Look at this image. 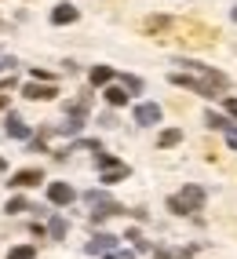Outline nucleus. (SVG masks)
I'll list each match as a JSON object with an SVG mask.
<instances>
[{
	"label": "nucleus",
	"mask_w": 237,
	"mask_h": 259,
	"mask_svg": "<svg viewBox=\"0 0 237 259\" xmlns=\"http://www.w3.org/2000/svg\"><path fill=\"white\" fill-rule=\"evenodd\" d=\"M33 255H37V248H33V245H19V248L8 252V259H33Z\"/></svg>",
	"instance_id": "nucleus-15"
},
{
	"label": "nucleus",
	"mask_w": 237,
	"mask_h": 259,
	"mask_svg": "<svg viewBox=\"0 0 237 259\" xmlns=\"http://www.w3.org/2000/svg\"><path fill=\"white\" fill-rule=\"evenodd\" d=\"M77 15H80V11H77L73 4H59V8L52 11V22H55V26H70V22H77Z\"/></svg>",
	"instance_id": "nucleus-9"
},
{
	"label": "nucleus",
	"mask_w": 237,
	"mask_h": 259,
	"mask_svg": "<svg viewBox=\"0 0 237 259\" xmlns=\"http://www.w3.org/2000/svg\"><path fill=\"white\" fill-rule=\"evenodd\" d=\"M77 194H73V186L70 183H52V186H48V201H52V204H70Z\"/></svg>",
	"instance_id": "nucleus-5"
},
{
	"label": "nucleus",
	"mask_w": 237,
	"mask_h": 259,
	"mask_svg": "<svg viewBox=\"0 0 237 259\" xmlns=\"http://www.w3.org/2000/svg\"><path fill=\"white\" fill-rule=\"evenodd\" d=\"M179 201H182V204H186L190 212H197L201 204H205V190H201V186H186L182 194H179Z\"/></svg>",
	"instance_id": "nucleus-7"
},
{
	"label": "nucleus",
	"mask_w": 237,
	"mask_h": 259,
	"mask_svg": "<svg viewBox=\"0 0 237 259\" xmlns=\"http://www.w3.org/2000/svg\"><path fill=\"white\" fill-rule=\"evenodd\" d=\"M146 29H150V33H157V29L164 33V29H168V19H164V15H150V19H146Z\"/></svg>",
	"instance_id": "nucleus-16"
},
{
	"label": "nucleus",
	"mask_w": 237,
	"mask_h": 259,
	"mask_svg": "<svg viewBox=\"0 0 237 259\" xmlns=\"http://www.w3.org/2000/svg\"><path fill=\"white\" fill-rule=\"evenodd\" d=\"M230 15H233V22H237V8H233V11H230Z\"/></svg>",
	"instance_id": "nucleus-28"
},
{
	"label": "nucleus",
	"mask_w": 237,
	"mask_h": 259,
	"mask_svg": "<svg viewBox=\"0 0 237 259\" xmlns=\"http://www.w3.org/2000/svg\"><path fill=\"white\" fill-rule=\"evenodd\" d=\"M106 102H110V106H124V102H128V88L110 84V88H106Z\"/></svg>",
	"instance_id": "nucleus-11"
},
{
	"label": "nucleus",
	"mask_w": 237,
	"mask_h": 259,
	"mask_svg": "<svg viewBox=\"0 0 237 259\" xmlns=\"http://www.w3.org/2000/svg\"><path fill=\"white\" fill-rule=\"evenodd\" d=\"M161 120V106L157 102H139V106H135V124H157Z\"/></svg>",
	"instance_id": "nucleus-4"
},
{
	"label": "nucleus",
	"mask_w": 237,
	"mask_h": 259,
	"mask_svg": "<svg viewBox=\"0 0 237 259\" xmlns=\"http://www.w3.org/2000/svg\"><path fill=\"white\" fill-rule=\"evenodd\" d=\"M121 179H128V164L117 161L113 168H103V183H121Z\"/></svg>",
	"instance_id": "nucleus-12"
},
{
	"label": "nucleus",
	"mask_w": 237,
	"mask_h": 259,
	"mask_svg": "<svg viewBox=\"0 0 237 259\" xmlns=\"http://www.w3.org/2000/svg\"><path fill=\"white\" fill-rule=\"evenodd\" d=\"M22 95L33 99V102H37V99L48 102V99H55V95H59V88H55V84H44V80H29L26 88H22Z\"/></svg>",
	"instance_id": "nucleus-2"
},
{
	"label": "nucleus",
	"mask_w": 237,
	"mask_h": 259,
	"mask_svg": "<svg viewBox=\"0 0 237 259\" xmlns=\"http://www.w3.org/2000/svg\"><path fill=\"white\" fill-rule=\"evenodd\" d=\"M113 245H117L113 234H95V237L88 241V252H91V255H103V252H113Z\"/></svg>",
	"instance_id": "nucleus-6"
},
{
	"label": "nucleus",
	"mask_w": 237,
	"mask_h": 259,
	"mask_svg": "<svg viewBox=\"0 0 237 259\" xmlns=\"http://www.w3.org/2000/svg\"><path fill=\"white\" fill-rule=\"evenodd\" d=\"M110 80H113L110 66H95V70H91V84H95V88H103V84H110Z\"/></svg>",
	"instance_id": "nucleus-13"
},
{
	"label": "nucleus",
	"mask_w": 237,
	"mask_h": 259,
	"mask_svg": "<svg viewBox=\"0 0 237 259\" xmlns=\"http://www.w3.org/2000/svg\"><path fill=\"white\" fill-rule=\"evenodd\" d=\"M179 143H182V132H179V128L161 132V139H157V146H164V150H168V146H179Z\"/></svg>",
	"instance_id": "nucleus-14"
},
{
	"label": "nucleus",
	"mask_w": 237,
	"mask_h": 259,
	"mask_svg": "<svg viewBox=\"0 0 237 259\" xmlns=\"http://www.w3.org/2000/svg\"><path fill=\"white\" fill-rule=\"evenodd\" d=\"M95 161H99V168H113V164H117V157H110V153H99Z\"/></svg>",
	"instance_id": "nucleus-22"
},
{
	"label": "nucleus",
	"mask_w": 237,
	"mask_h": 259,
	"mask_svg": "<svg viewBox=\"0 0 237 259\" xmlns=\"http://www.w3.org/2000/svg\"><path fill=\"white\" fill-rule=\"evenodd\" d=\"M37 183H44V171H40V168H22V171H15V176H11L8 186L26 190V186H37Z\"/></svg>",
	"instance_id": "nucleus-3"
},
{
	"label": "nucleus",
	"mask_w": 237,
	"mask_h": 259,
	"mask_svg": "<svg viewBox=\"0 0 237 259\" xmlns=\"http://www.w3.org/2000/svg\"><path fill=\"white\" fill-rule=\"evenodd\" d=\"M223 135H226V143L237 150V128H230V124H226V128H223Z\"/></svg>",
	"instance_id": "nucleus-23"
},
{
	"label": "nucleus",
	"mask_w": 237,
	"mask_h": 259,
	"mask_svg": "<svg viewBox=\"0 0 237 259\" xmlns=\"http://www.w3.org/2000/svg\"><path fill=\"white\" fill-rule=\"evenodd\" d=\"M4 212H11V215H15V212H29V201H26V197H11Z\"/></svg>",
	"instance_id": "nucleus-19"
},
{
	"label": "nucleus",
	"mask_w": 237,
	"mask_h": 259,
	"mask_svg": "<svg viewBox=\"0 0 237 259\" xmlns=\"http://www.w3.org/2000/svg\"><path fill=\"white\" fill-rule=\"evenodd\" d=\"M4 106H8V95H0V110H4Z\"/></svg>",
	"instance_id": "nucleus-26"
},
{
	"label": "nucleus",
	"mask_w": 237,
	"mask_h": 259,
	"mask_svg": "<svg viewBox=\"0 0 237 259\" xmlns=\"http://www.w3.org/2000/svg\"><path fill=\"white\" fill-rule=\"evenodd\" d=\"M124 88L128 92H143V80L139 77H124Z\"/></svg>",
	"instance_id": "nucleus-21"
},
{
	"label": "nucleus",
	"mask_w": 237,
	"mask_h": 259,
	"mask_svg": "<svg viewBox=\"0 0 237 259\" xmlns=\"http://www.w3.org/2000/svg\"><path fill=\"white\" fill-rule=\"evenodd\" d=\"M205 120H208V128H219V132H223V128L230 124V120H226V117H219L215 110H208V113H205Z\"/></svg>",
	"instance_id": "nucleus-18"
},
{
	"label": "nucleus",
	"mask_w": 237,
	"mask_h": 259,
	"mask_svg": "<svg viewBox=\"0 0 237 259\" xmlns=\"http://www.w3.org/2000/svg\"><path fill=\"white\" fill-rule=\"evenodd\" d=\"M80 128H84V117H70V120H66V124H62L59 132H62V135H77Z\"/></svg>",
	"instance_id": "nucleus-17"
},
{
	"label": "nucleus",
	"mask_w": 237,
	"mask_h": 259,
	"mask_svg": "<svg viewBox=\"0 0 237 259\" xmlns=\"http://www.w3.org/2000/svg\"><path fill=\"white\" fill-rule=\"evenodd\" d=\"M172 84H179V88L194 92V95H205V99H215V95H219L208 80H197V77H190V73H172Z\"/></svg>",
	"instance_id": "nucleus-1"
},
{
	"label": "nucleus",
	"mask_w": 237,
	"mask_h": 259,
	"mask_svg": "<svg viewBox=\"0 0 237 259\" xmlns=\"http://www.w3.org/2000/svg\"><path fill=\"white\" fill-rule=\"evenodd\" d=\"M66 230H70V223H66L62 215H52V223H48V237H52V241H62Z\"/></svg>",
	"instance_id": "nucleus-10"
},
{
	"label": "nucleus",
	"mask_w": 237,
	"mask_h": 259,
	"mask_svg": "<svg viewBox=\"0 0 237 259\" xmlns=\"http://www.w3.org/2000/svg\"><path fill=\"white\" fill-rule=\"evenodd\" d=\"M4 124H8V135H11V139H29V124H26L19 113H8Z\"/></svg>",
	"instance_id": "nucleus-8"
},
{
	"label": "nucleus",
	"mask_w": 237,
	"mask_h": 259,
	"mask_svg": "<svg viewBox=\"0 0 237 259\" xmlns=\"http://www.w3.org/2000/svg\"><path fill=\"white\" fill-rule=\"evenodd\" d=\"M226 110H230V113H237V99H226Z\"/></svg>",
	"instance_id": "nucleus-25"
},
{
	"label": "nucleus",
	"mask_w": 237,
	"mask_h": 259,
	"mask_svg": "<svg viewBox=\"0 0 237 259\" xmlns=\"http://www.w3.org/2000/svg\"><path fill=\"white\" fill-rule=\"evenodd\" d=\"M168 208H172L175 215H190V208H186V204H182L179 197H168Z\"/></svg>",
	"instance_id": "nucleus-20"
},
{
	"label": "nucleus",
	"mask_w": 237,
	"mask_h": 259,
	"mask_svg": "<svg viewBox=\"0 0 237 259\" xmlns=\"http://www.w3.org/2000/svg\"><path fill=\"white\" fill-rule=\"evenodd\" d=\"M4 168H8V161H4V157H0V171H4Z\"/></svg>",
	"instance_id": "nucleus-27"
},
{
	"label": "nucleus",
	"mask_w": 237,
	"mask_h": 259,
	"mask_svg": "<svg viewBox=\"0 0 237 259\" xmlns=\"http://www.w3.org/2000/svg\"><path fill=\"white\" fill-rule=\"evenodd\" d=\"M4 70H15V59L11 55H0V73H4Z\"/></svg>",
	"instance_id": "nucleus-24"
}]
</instances>
